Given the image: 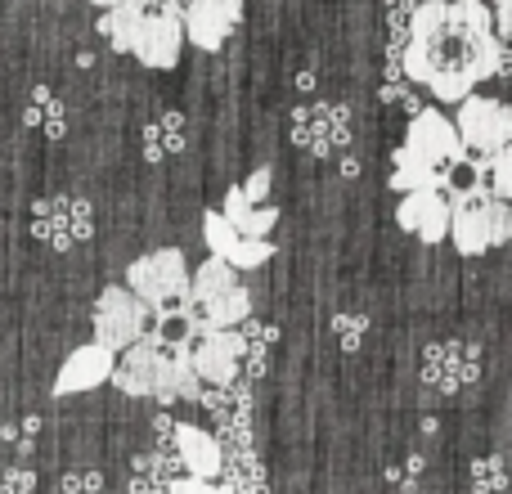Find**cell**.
Masks as SVG:
<instances>
[{
	"label": "cell",
	"instance_id": "6da1fadb",
	"mask_svg": "<svg viewBox=\"0 0 512 494\" xmlns=\"http://www.w3.org/2000/svg\"><path fill=\"white\" fill-rule=\"evenodd\" d=\"M508 59V45L490 27V9L481 0H423L409 14L405 77L427 86L441 104L477 95Z\"/></svg>",
	"mask_w": 512,
	"mask_h": 494
},
{
	"label": "cell",
	"instance_id": "7a4b0ae2",
	"mask_svg": "<svg viewBox=\"0 0 512 494\" xmlns=\"http://www.w3.org/2000/svg\"><path fill=\"white\" fill-rule=\"evenodd\" d=\"M117 391L126 396H140V400H158V405H171V400H194L203 391L198 382L194 364H189V342L185 337H158V333H144L135 346H126L113 364V378Z\"/></svg>",
	"mask_w": 512,
	"mask_h": 494
},
{
	"label": "cell",
	"instance_id": "3957f363",
	"mask_svg": "<svg viewBox=\"0 0 512 494\" xmlns=\"http://www.w3.org/2000/svg\"><path fill=\"white\" fill-rule=\"evenodd\" d=\"M180 315H185V337L239 328L243 319L252 315V297H248V288H243V274L230 270L225 261H216V256H207V261L189 274Z\"/></svg>",
	"mask_w": 512,
	"mask_h": 494
},
{
	"label": "cell",
	"instance_id": "277c9868",
	"mask_svg": "<svg viewBox=\"0 0 512 494\" xmlns=\"http://www.w3.org/2000/svg\"><path fill=\"white\" fill-rule=\"evenodd\" d=\"M512 234V207L490 198L486 189L450 194V234L459 256H486L490 247H504Z\"/></svg>",
	"mask_w": 512,
	"mask_h": 494
},
{
	"label": "cell",
	"instance_id": "5b68a950",
	"mask_svg": "<svg viewBox=\"0 0 512 494\" xmlns=\"http://www.w3.org/2000/svg\"><path fill=\"white\" fill-rule=\"evenodd\" d=\"M126 288L153 310V315H171L180 310L189 288V261L180 247H153V252L135 256L126 270Z\"/></svg>",
	"mask_w": 512,
	"mask_h": 494
},
{
	"label": "cell",
	"instance_id": "8992f818",
	"mask_svg": "<svg viewBox=\"0 0 512 494\" xmlns=\"http://www.w3.org/2000/svg\"><path fill=\"white\" fill-rule=\"evenodd\" d=\"M454 135L463 144V158L468 162H486L495 153L508 149L512 140V108L495 95H468L459 99V113H454Z\"/></svg>",
	"mask_w": 512,
	"mask_h": 494
},
{
	"label": "cell",
	"instance_id": "52a82bcc",
	"mask_svg": "<svg viewBox=\"0 0 512 494\" xmlns=\"http://www.w3.org/2000/svg\"><path fill=\"white\" fill-rule=\"evenodd\" d=\"M153 310L135 297L126 283H108L104 292L95 297V310H90V324H95V342L104 351L122 355L126 346H135L144 333H149Z\"/></svg>",
	"mask_w": 512,
	"mask_h": 494
},
{
	"label": "cell",
	"instance_id": "ba28073f",
	"mask_svg": "<svg viewBox=\"0 0 512 494\" xmlns=\"http://www.w3.org/2000/svg\"><path fill=\"white\" fill-rule=\"evenodd\" d=\"M414 162H423L427 171H436L441 180H450L454 167H463V144L454 135V122L441 113V108H423V113L409 122V135H405V149Z\"/></svg>",
	"mask_w": 512,
	"mask_h": 494
},
{
	"label": "cell",
	"instance_id": "9c48e42d",
	"mask_svg": "<svg viewBox=\"0 0 512 494\" xmlns=\"http://www.w3.org/2000/svg\"><path fill=\"white\" fill-rule=\"evenodd\" d=\"M243 23V0H185L180 5V32L194 50L216 54Z\"/></svg>",
	"mask_w": 512,
	"mask_h": 494
},
{
	"label": "cell",
	"instance_id": "30bf717a",
	"mask_svg": "<svg viewBox=\"0 0 512 494\" xmlns=\"http://www.w3.org/2000/svg\"><path fill=\"white\" fill-rule=\"evenodd\" d=\"M180 50H185V32H180V14H167V9H144L140 23L131 32V50L144 68L171 72L180 63Z\"/></svg>",
	"mask_w": 512,
	"mask_h": 494
},
{
	"label": "cell",
	"instance_id": "8fae6325",
	"mask_svg": "<svg viewBox=\"0 0 512 494\" xmlns=\"http://www.w3.org/2000/svg\"><path fill=\"white\" fill-rule=\"evenodd\" d=\"M203 243H207V252H212L216 261H225L230 270H239V274L261 270V265L274 256L270 239H243V234L234 230V225L225 221L216 207H212V212H203Z\"/></svg>",
	"mask_w": 512,
	"mask_h": 494
},
{
	"label": "cell",
	"instance_id": "7c38bea8",
	"mask_svg": "<svg viewBox=\"0 0 512 494\" xmlns=\"http://www.w3.org/2000/svg\"><path fill=\"white\" fill-rule=\"evenodd\" d=\"M185 342H189V364H194L198 382H212V387L234 382L239 360H243V333H239V328L198 333V337H185Z\"/></svg>",
	"mask_w": 512,
	"mask_h": 494
},
{
	"label": "cell",
	"instance_id": "4fadbf2b",
	"mask_svg": "<svg viewBox=\"0 0 512 494\" xmlns=\"http://www.w3.org/2000/svg\"><path fill=\"white\" fill-rule=\"evenodd\" d=\"M113 364H117V355H113V351H104L99 342L72 346L68 360H63V364H59V373H54V396L68 400V396H81V391L104 387V382L113 378Z\"/></svg>",
	"mask_w": 512,
	"mask_h": 494
},
{
	"label": "cell",
	"instance_id": "5bb4252c",
	"mask_svg": "<svg viewBox=\"0 0 512 494\" xmlns=\"http://www.w3.org/2000/svg\"><path fill=\"white\" fill-rule=\"evenodd\" d=\"M396 221L405 234L423 243H441L450 234V194L445 189H418V194H400Z\"/></svg>",
	"mask_w": 512,
	"mask_h": 494
},
{
	"label": "cell",
	"instance_id": "9a60e30c",
	"mask_svg": "<svg viewBox=\"0 0 512 494\" xmlns=\"http://www.w3.org/2000/svg\"><path fill=\"white\" fill-rule=\"evenodd\" d=\"M176 450H180V463H185L189 477H198V481L221 477L225 454H221V445H216L212 432H203V427H194V423L176 427Z\"/></svg>",
	"mask_w": 512,
	"mask_h": 494
},
{
	"label": "cell",
	"instance_id": "2e32d148",
	"mask_svg": "<svg viewBox=\"0 0 512 494\" xmlns=\"http://www.w3.org/2000/svg\"><path fill=\"white\" fill-rule=\"evenodd\" d=\"M216 212H221L225 221H230L234 230L243 234V239H270V230L279 225V207H270V203H248L239 185L225 189V207H216Z\"/></svg>",
	"mask_w": 512,
	"mask_h": 494
},
{
	"label": "cell",
	"instance_id": "e0dca14e",
	"mask_svg": "<svg viewBox=\"0 0 512 494\" xmlns=\"http://www.w3.org/2000/svg\"><path fill=\"white\" fill-rule=\"evenodd\" d=\"M270 167H256L252 176H248V185H239L243 189V198H248V203H265V194H270Z\"/></svg>",
	"mask_w": 512,
	"mask_h": 494
},
{
	"label": "cell",
	"instance_id": "ac0fdd59",
	"mask_svg": "<svg viewBox=\"0 0 512 494\" xmlns=\"http://www.w3.org/2000/svg\"><path fill=\"white\" fill-rule=\"evenodd\" d=\"M508 9H512V0H495V9H490V27H495V36L504 45L512 41V14Z\"/></svg>",
	"mask_w": 512,
	"mask_h": 494
},
{
	"label": "cell",
	"instance_id": "d6986e66",
	"mask_svg": "<svg viewBox=\"0 0 512 494\" xmlns=\"http://www.w3.org/2000/svg\"><path fill=\"white\" fill-rule=\"evenodd\" d=\"M171 494H216V481H198V477H185L171 486Z\"/></svg>",
	"mask_w": 512,
	"mask_h": 494
},
{
	"label": "cell",
	"instance_id": "ffe728a7",
	"mask_svg": "<svg viewBox=\"0 0 512 494\" xmlns=\"http://www.w3.org/2000/svg\"><path fill=\"white\" fill-rule=\"evenodd\" d=\"M90 5H99V9H117V5H131V0H90Z\"/></svg>",
	"mask_w": 512,
	"mask_h": 494
},
{
	"label": "cell",
	"instance_id": "44dd1931",
	"mask_svg": "<svg viewBox=\"0 0 512 494\" xmlns=\"http://www.w3.org/2000/svg\"><path fill=\"white\" fill-rule=\"evenodd\" d=\"M216 494H234V490H225V486H216Z\"/></svg>",
	"mask_w": 512,
	"mask_h": 494
}]
</instances>
